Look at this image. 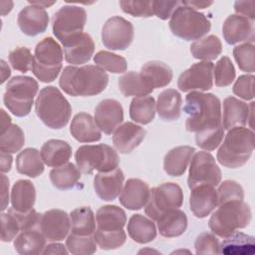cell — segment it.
<instances>
[{
    "mask_svg": "<svg viewBox=\"0 0 255 255\" xmlns=\"http://www.w3.org/2000/svg\"><path fill=\"white\" fill-rule=\"evenodd\" d=\"M234 59L240 70L253 74L255 71V47L252 43H243L233 49Z\"/></svg>",
    "mask_w": 255,
    "mask_h": 255,
    "instance_id": "f6af8a7d",
    "label": "cell"
},
{
    "mask_svg": "<svg viewBox=\"0 0 255 255\" xmlns=\"http://www.w3.org/2000/svg\"><path fill=\"white\" fill-rule=\"evenodd\" d=\"M94 237L99 247L103 250L117 249L123 246L127 240V234L124 230L113 233L96 231Z\"/></svg>",
    "mask_w": 255,
    "mask_h": 255,
    "instance_id": "681fc988",
    "label": "cell"
},
{
    "mask_svg": "<svg viewBox=\"0 0 255 255\" xmlns=\"http://www.w3.org/2000/svg\"><path fill=\"white\" fill-rule=\"evenodd\" d=\"M94 120L104 133L111 134L124 121L123 106L117 100L105 99L96 106Z\"/></svg>",
    "mask_w": 255,
    "mask_h": 255,
    "instance_id": "e0dca14e",
    "label": "cell"
},
{
    "mask_svg": "<svg viewBox=\"0 0 255 255\" xmlns=\"http://www.w3.org/2000/svg\"><path fill=\"white\" fill-rule=\"evenodd\" d=\"M143 84L150 90L166 87L172 80V70L163 62L149 61L139 72Z\"/></svg>",
    "mask_w": 255,
    "mask_h": 255,
    "instance_id": "d4e9b609",
    "label": "cell"
},
{
    "mask_svg": "<svg viewBox=\"0 0 255 255\" xmlns=\"http://www.w3.org/2000/svg\"><path fill=\"white\" fill-rule=\"evenodd\" d=\"M94 62L98 67L114 74L125 73L128 69V63L124 57L109 51H99L94 56Z\"/></svg>",
    "mask_w": 255,
    "mask_h": 255,
    "instance_id": "7bdbcfd3",
    "label": "cell"
},
{
    "mask_svg": "<svg viewBox=\"0 0 255 255\" xmlns=\"http://www.w3.org/2000/svg\"><path fill=\"white\" fill-rule=\"evenodd\" d=\"M125 175L121 168L108 172H99L94 177V189L97 195L105 201H113L122 191Z\"/></svg>",
    "mask_w": 255,
    "mask_h": 255,
    "instance_id": "44dd1931",
    "label": "cell"
},
{
    "mask_svg": "<svg viewBox=\"0 0 255 255\" xmlns=\"http://www.w3.org/2000/svg\"><path fill=\"white\" fill-rule=\"evenodd\" d=\"M221 177V170L211 153L198 151L192 155L187 177V185L190 189L202 184L217 186Z\"/></svg>",
    "mask_w": 255,
    "mask_h": 255,
    "instance_id": "7c38bea8",
    "label": "cell"
},
{
    "mask_svg": "<svg viewBox=\"0 0 255 255\" xmlns=\"http://www.w3.org/2000/svg\"><path fill=\"white\" fill-rule=\"evenodd\" d=\"M50 180L58 189L66 190L73 188L81 178V170L72 162L53 168L50 173Z\"/></svg>",
    "mask_w": 255,
    "mask_h": 255,
    "instance_id": "74e56055",
    "label": "cell"
},
{
    "mask_svg": "<svg viewBox=\"0 0 255 255\" xmlns=\"http://www.w3.org/2000/svg\"><path fill=\"white\" fill-rule=\"evenodd\" d=\"M1 69H2V79H1V84H3L11 75L10 68L6 64L4 60H1Z\"/></svg>",
    "mask_w": 255,
    "mask_h": 255,
    "instance_id": "e7e4bbea",
    "label": "cell"
},
{
    "mask_svg": "<svg viewBox=\"0 0 255 255\" xmlns=\"http://www.w3.org/2000/svg\"><path fill=\"white\" fill-rule=\"evenodd\" d=\"M195 148L189 145H179L171 148L164 155L163 169L170 176H181L194 154Z\"/></svg>",
    "mask_w": 255,
    "mask_h": 255,
    "instance_id": "83f0119b",
    "label": "cell"
},
{
    "mask_svg": "<svg viewBox=\"0 0 255 255\" xmlns=\"http://www.w3.org/2000/svg\"><path fill=\"white\" fill-rule=\"evenodd\" d=\"M181 4L189 6L193 9H204L207 8L208 6L212 5L213 2L211 1H196V0H192V1H181Z\"/></svg>",
    "mask_w": 255,
    "mask_h": 255,
    "instance_id": "6125c7cd",
    "label": "cell"
},
{
    "mask_svg": "<svg viewBox=\"0 0 255 255\" xmlns=\"http://www.w3.org/2000/svg\"><path fill=\"white\" fill-rule=\"evenodd\" d=\"M149 192V186L145 181L139 178H129L126 181L119 200L127 209L139 210L145 206Z\"/></svg>",
    "mask_w": 255,
    "mask_h": 255,
    "instance_id": "7402d4cb",
    "label": "cell"
},
{
    "mask_svg": "<svg viewBox=\"0 0 255 255\" xmlns=\"http://www.w3.org/2000/svg\"><path fill=\"white\" fill-rule=\"evenodd\" d=\"M224 136V128H220L204 133H195L196 145L200 148L211 151L219 146Z\"/></svg>",
    "mask_w": 255,
    "mask_h": 255,
    "instance_id": "816d5d0a",
    "label": "cell"
},
{
    "mask_svg": "<svg viewBox=\"0 0 255 255\" xmlns=\"http://www.w3.org/2000/svg\"><path fill=\"white\" fill-rule=\"evenodd\" d=\"M25 143V135L22 128L15 124L0 132V150L7 153L19 151Z\"/></svg>",
    "mask_w": 255,
    "mask_h": 255,
    "instance_id": "b9f144b4",
    "label": "cell"
},
{
    "mask_svg": "<svg viewBox=\"0 0 255 255\" xmlns=\"http://www.w3.org/2000/svg\"><path fill=\"white\" fill-rule=\"evenodd\" d=\"M21 232L20 224L17 218L10 212L1 214V240L10 242Z\"/></svg>",
    "mask_w": 255,
    "mask_h": 255,
    "instance_id": "db71d44e",
    "label": "cell"
},
{
    "mask_svg": "<svg viewBox=\"0 0 255 255\" xmlns=\"http://www.w3.org/2000/svg\"><path fill=\"white\" fill-rule=\"evenodd\" d=\"M179 4L180 1H152V11L159 19L166 20L172 15Z\"/></svg>",
    "mask_w": 255,
    "mask_h": 255,
    "instance_id": "9f6ffc18",
    "label": "cell"
},
{
    "mask_svg": "<svg viewBox=\"0 0 255 255\" xmlns=\"http://www.w3.org/2000/svg\"><path fill=\"white\" fill-rule=\"evenodd\" d=\"M119 89L125 97H141L152 93L142 82L139 73L130 71L119 78Z\"/></svg>",
    "mask_w": 255,
    "mask_h": 255,
    "instance_id": "60d3db41",
    "label": "cell"
},
{
    "mask_svg": "<svg viewBox=\"0 0 255 255\" xmlns=\"http://www.w3.org/2000/svg\"><path fill=\"white\" fill-rule=\"evenodd\" d=\"M189 206L193 215L197 218H204L209 215L217 206V192L214 186L198 185L191 189Z\"/></svg>",
    "mask_w": 255,
    "mask_h": 255,
    "instance_id": "603a6c76",
    "label": "cell"
},
{
    "mask_svg": "<svg viewBox=\"0 0 255 255\" xmlns=\"http://www.w3.org/2000/svg\"><path fill=\"white\" fill-rule=\"evenodd\" d=\"M183 111L188 115L185 122L187 131L204 133L223 128L220 100L211 93L191 91L185 97Z\"/></svg>",
    "mask_w": 255,
    "mask_h": 255,
    "instance_id": "6da1fadb",
    "label": "cell"
},
{
    "mask_svg": "<svg viewBox=\"0 0 255 255\" xmlns=\"http://www.w3.org/2000/svg\"><path fill=\"white\" fill-rule=\"evenodd\" d=\"M12 208L18 212H28L33 209L36 200V189L31 180L19 179L11 189Z\"/></svg>",
    "mask_w": 255,
    "mask_h": 255,
    "instance_id": "f546056e",
    "label": "cell"
},
{
    "mask_svg": "<svg viewBox=\"0 0 255 255\" xmlns=\"http://www.w3.org/2000/svg\"><path fill=\"white\" fill-rule=\"evenodd\" d=\"M64 53L52 37H46L35 47L32 72L43 83H51L62 70Z\"/></svg>",
    "mask_w": 255,
    "mask_h": 255,
    "instance_id": "52a82bcc",
    "label": "cell"
},
{
    "mask_svg": "<svg viewBox=\"0 0 255 255\" xmlns=\"http://www.w3.org/2000/svg\"><path fill=\"white\" fill-rule=\"evenodd\" d=\"M168 25L173 35L185 41L199 40L211 28L210 21L203 13L181 4V1L170 16Z\"/></svg>",
    "mask_w": 255,
    "mask_h": 255,
    "instance_id": "8992f818",
    "label": "cell"
},
{
    "mask_svg": "<svg viewBox=\"0 0 255 255\" xmlns=\"http://www.w3.org/2000/svg\"><path fill=\"white\" fill-rule=\"evenodd\" d=\"M159 234L163 237L172 238L183 234L187 228V216L180 209H172L161 215L157 220Z\"/></svg>",
    "mask_w": 255,
    "mask_h": 255,
    "instance_id": "d6a6232c",
    "label": "cell"
},
{
    "mask_svg": "<svg viewBox=\"0 0 255 255\" xmlns=\"http://www.w3.org/2000/svg\"><path fill=\"white\" fill-rule=\"evenodd\" d=\"M69 253L68 249L64 244L57 243V241L53 243H49L45 246L42 254H61V255H67Z\"/></svg>",
    "mask_w": 255,
    "mask_h": 255,
    "instance_id": "680465c9",
    "label": "cell"
},
{
    "mask_svg": "<svg viewBox=\"0 0 255 255\" xmlns=\"http://www.w3.org/2000/svg\"><path fill=\"white\" fill-rule=\"evenodd\" d=\"M46 238L38 227L21 231L14 239V248L21 255L42 254Z\"/></svg>",
    "mask_w": 255,
    "mask_h": 255,
    "instance_id": "4dcf8cb0",
    "label": "cell"
},
{
    "mask_svg": "<svg viewBox=\"0 0 255 255\" xmlns=\"http://www.w3.org/2000/svg\"><path fill=\"white\" fill-rule=\"evenodd\" d=\"M39 229L48 241H62L71 229L70 216L62 209L47 210L41 216Z\"/></svg>",
    "mask_w": 255,
    "mask_h": 255,
    "instance_id": "9a60e30c",
    "label": "cell"
},
{
    "mask_svg": "<svg viewBox=\"0 0 255 255\" xmlns=\"http://www.w3.org/2000/svg\"><path fill=\"white\" fill-rule=\"evenodd\" d=\"M62 45L65 60L74 66L88 63L95 52V43L92 37L84 32L68 39Z\"/></svg>",
    "mask_w": 255,
    "mask_h": 255,
    "instance_id": "ac0fdd59",
    "label": "cell"
},
{
    "mask_svg": "<svg viewBox=\"0 0 255 255\" xmlns=\"http://www.w3.org/2000/svg\"><path fill=\"white\" fill-rule=\"evenodd\" d=\"M122 10L133 17L148 18L153 15L152 1H135V0H121L119 2Z\"/></svg>",
    "mask_w": 255,
    "mask_h": 255,
    "instance_id": "f907efd6",
    "label": "cell"
},
{
    "mask_svg": "<svg viewBox=\"0 0 255 255\" xmlns=\"http://www.w3.org/2000/svg\"><path fill=\"white\" fill-rule=\"evenodd\" d=\"M44 163L50 167H58L67 162L72 156L71 145L62 139H49L41 147Z\"/></svg>",
    "mask_w": 255,
    "mask_h": 255,
    "instance_id": "f1b7e54d",
    "label": "cell"
},
{
    "mask_svg": "<svg viewBox=\"0 0 255 255\" xmlns=\"http://www.w3.org/2000/svg\"><path fill=\"white\" fill-rule=\"evenodd\" d=\"M222 52V44L215 35H208L196 40L190 45V53L194 59L210 62L215 60Z\"/></svg>",
    "mask_w": 255,
    "mask_h": 255,
    "instance_id": "8d00e7d4",
    "label": "cell"
},
{
    "mask_svg": "<svg viewBox=\"0 0 255 255\" xmlns=\"http://www.w3.org/2000/svg\"><path fill=\"white\" fill-rule=\"evenodd\" d=\"M17 24L25 35L33 37L46 31L49 24V15L42 7L28 5L19 12Z\"/></svg>",
    "mask_w": 255,
    "mask_h": 255,
    "instance_id": "ffe728a7",
    "label": "cell"
},
{
    "mask_svg": "<svg viewBox=\"0 0 255 255\" xmlns=\"http://www.w3.org/2000/svg\"><path fill=\"white\" fill-rule=\"evenodd\" d=\"M97 230L100 232H120L127 223L125 210L117 205H104L96 213Z\"/></svg>",
    "mask_w": 255,
    "mask_h": 255,
    "instance_id": "484cf974",
    "label": "cell"
},
{
    "mask_svg": "<svg viewBox=\"0 0 255 255\" xmlns=\"http://www.w3.org/2000/svg\"><path fill=\"white\" fill-rule=\"evenodd\" d=\"M75 159L77 166L85 174H92L94 170L112 171L118 168L120 163L118 152L105 143L81 145L75 153Z\"/></svg>",
    "mask_w": 255,
    "mask_h": 255,
    "instance_id": "9c48e42d",
    "label": "cell"
},
{
    "mask_svg": "<svg viewBox=\"0 0 255 255\" xmlns=\"http://www.w3.org/2000/svg\"><path fill=\"white\" fill-rule=\"evenodd\" d=\"M55 3H56V1H52V2H48V1H29L30 5H35V6H38V7H42L44 9L52 6Z\"/></svg>",
    "mask_w": 255,
    "mask_h": 255,
    "instance_id": "03108f58",
    "label": "cell"
},
{
    "mask_svg": "<svg viewBox=\"0 0 255 255\" xmlns=\"http://www.w3.org/2000/svg\"><path fill=\"white\" fill-rule=\"evenodd\" d=\"M35 112L45 126L60 129L68 125L72 107L58 88L48 86L43 88L37 96Z\"/></svg>",
    "mask_w": 255,
    "mask_h": 255,
    "instance_id": "277c9868",
    "label": "cell"
},
{
    "mask_svg": "<svg viewBox=\"0 0 255 255\" xmlns=\"http://www.w3.org/2000/svg\"><path fill=\"white\" fill-rule=\"evenodd\" d=\"M182 99L174 89H167L162 91L155 103V109L159 118L165 122L176 121L181 115Z\"/></svg>",
    "mask_w": 255,
    "mask_h": 255,
    "instance_id": "1f68e13d",
    "label": "cell"
},
{
    "mask_svg": "<svg viewBox=\"0 0 255 255\" xmlns=\"http://www.w3.org/2000/svg\"><path fill=\"white\" fill-rule=\"evenodd\" d=\"M222 35L225 42L229 45L240 42L253 44L254 21L238 14H231L223 23Z\"/></svg>",
    "mask_w": 255,
    "mask_h": 255,
    "instance_id": "2e32d148",
    "label": "cell"
},
{
    "mask_svg": "<svg viewBox=\"0 0 255 255\" xmlns=\"http://www.w3.org/2000/svg\"><path fill=\"white\" fill-rule=\"evenodd\" d=\"M213 63L204 61L191 65L179 75L178 89L181 92L210 90L213 87Z\"/></svg>",
    "mask_w": 255,
    "mask_h": 255,
    "instance_id": "5bb4252c",
    "label": "cell"
},
{
    "mask_svg": "<svg viewBox=\"0 0 255 255\" xmlns=\"http://www.w3.org/2000/svg\"><path fill=\"white\" fill-rule=\"evenodd\" d=\"M87 12L81 6L65 5L53 16L52 29L56 38L63 44L68 39L83 33Z\"/></svg>",
    "mask_w": 255,
    "mask_h": 255,
    "instance_id": "8fae6325",
    "label": "cell"
},
{
    "mask_svg": "<svg viewBox=\"0 0 255 255\" xmlns=\"http://www.w3.org/2000/svg\"><path fill=\"white\" fill-rule=\"evenodd\" d=\"M128 233L133 241L145 244L151 242L156 237V227L149 217L133 214L128 222Z\"/></svg>",
    "mask_w": 255,
    "mask_h": 255,
    "instance_id": "836d02e7",
    "label": "cell"
},
{
    "mask_svg": "<svg viewBox=\"0 0 255 255\" xmlns=\"http://www.w3.org/2000/svg\"><path fill=\"white\" fill-rule=\"evenodd\" d=\"M249 106L235 97H227L223 101V114L221 115V124L224 129L229 130L235 127H244L247 124Z\"/></svg>",
    "mask_w": 255,
    "mask_h": 255,
    "instance_id": "cb8c5ba5",
    "label": "cell"
},
{
    "mask_svg": "<svg viewBox=\"0 0 255 255\" xmlns=\"http://www.w3.org/2000/svg\"><path fill=\"white\" fill-rule=\"evenodd\" d=\"M145 252H151V253L153 252V253H158L157 251H154V250H150V249H144V250L142 249V250H140L138 253L140 254V253H145Z\"/></svg>",
    "mask_w": 255,
    "mask_h": 255,
    "instance_id": "003e7915",
    "label": "cell"
},
{
    "mask_svg": "<svg viewBox=\"0 0 255 255\" xmlns=\"http://www.w3.org/2000/svg\"><path fill=\"white\" fill-rule=\"evenodd\" d=\"M132 24L121 16L109 18L102 29V42L110 50H126L133 40Z\"/></svg>",
    "mask_w": 255,
    "mask_h": 255,
    "instance_id": "4fadbf2b",
    "label": "cell"
},
{
    "mask_svg": "<svg viewBox=\"0 0 255 255\" xmlns=\"http://www.w3.org/2000/svg\"><path fill=\"white\" fill-rule=\"evenodd\" d=\"M109 76L97 65L67 66L64 68L59 85L72 97H91L101 94L108 86Z\"/></svg>",
    "mask_w": 255,
    "mask_h": 255,
    "instance_id": "7a4b0ae2",
    "label": "cell"
},
{
    "mask_svg": "<svg viewBox=\"0 0 255 255\" xmlns=\"http://www.w3.org/2000/svg\"><path fill=\"white\" fill-rule=\"evenodd\" d=\"M0 156H1L0 162H1V171H2V173L10 171L11 165H12V159H13L12 155L10 153L1 151Z\"/></svg>",
    "mask_w": 255,
    "mask_h": 255,
    "instance_id": "94428289",
    "label": "cell"
},
{
    "mask_svg": "<svg viewBox=\"0 0 255 255\" xmlns=\"http://www.w3.org/2000/svg\"><path fill=\"white\" fill-rule=\"evenodd\" d=\"M1 180H2V205H1V210L4 211L7 208L8 202H9V179L8 177L2 173L1 174Z\"/></svg>",
    "mask_w": 255,
    "mask_h": 255,
    "instance_id": "91938a15",
    "label": "cell"
},
{
    "mask_svg": "<svg viewBox=\"0 0 255 255\" xmlns=\"http://www.w3.org/2000/svg\"><path fill=\"white\" fill-rule=\"evenodd\" d=\"M34 55L27 47H18L9 53V62L12 68L21 73H27L32 70Z\"/></svg>",
    "mask_w": 255,
    "mask_h": 255,
    "instance_id": "7dc6e473",
    "label": "cell"
},
{
    "mask_svg": "<svg viewBox=\"0 0 255 255\" xmlns=\"http://www.w3.org/2000/svg\"><path fill=\"white\" fill-rule=\"evenodd\" d=\"M155 116V101L151 96L134 97L129 105V117L135 123L147 125Z\"/></svg>",
    "mask_w": 255,
    "mask_h": 255,
    "instance_id": "f35d334b",
    "label": "cell"
},
{
    "mask_svg": "<svg viewBox=\"0 0 255 255\" xmlns=\"http://www.w3.org/2000/svg\"><path fill=\"white\" fill-rule=\"evenodd\" d=\"M38 88V82L32 77H13L8 81L3 96L5 107L16 117H25L29 115Z\"/></svg>",
    "mask_w": 255,
    "mask_h": 255,
    "instance_id": "ba28073f",
    "label": "cell"
},
{
    "mask_svg": "<svg viewBox=\"0 0 255 255\" xmlns=\"http://www.w3.org/2000/svg\"><path fill=\"white\" fill-rule=\"evenodd\" d=\"M254 132L245 127H235L228 130L217 151L218 162L228 168L244 165L252 155L255 146Z\"/></svg>",
    "mask_w": 255,
    "mask_h": 255,
    "instance_id": "3957f363",
    "label": "cell"
},
{
    "mask_svg": "<svg viewBox=\"0 0 255 255\" xmlns=\"http://www.w3.org/2000/svg\"><path fill=\"white\" fill-rule=\"evenodd\" d=\"M70 132L80 142H94L102 138V132L90 114L79 113L71 123Z\"/></svg>",
    "mask_w": 255,
    "mask_h": 255,
    "instance_id": "4316f807",
    "label": "cell"
},
{
    "mask_svg": "<svg viewBox=\"0 0 255 255\" xmlns=\"http://www.w3.org/2000/svg\"><path fill=\"white\" fill-rule=\"evenodd\" d=\"M69 253L79 255H92L97 251V242L94 236H81L71 233L66 239Z\"/></svg>",
    "mask_w": 255,
    "mask_h": 255,
    "instance_id": "ee69618b",
    "label": "cell"
},
{
    "mask_svg": "<svg viewBox=\"0 0 255 255\" xmlns=\"http://www.w3.org/2000/svg\"><path fill=\"white\" fill-rule=\"evenodd\" d=\"M251 219L252 212L246 202L230 200L218 205L208 221V226L213 234L226 238L237 229L248 226Z\"/></svg>",
    "mask_w": 255,
    "mask_h": 255,
    "instance_id": "5b68a950",
    "label": "cell"
},
{
    "mask_svg": "<svg viewBox=\"0 0 255 255\" xmlns=\"http://www.w3.org/2000/svg\"><path fill=\"white\" fill-rule=\"evenodd\" d=\"M71 231L73 234L81 236H94L96 228V218L93 210L88 206L74 209L70 213Z\"/></svg>",
    "mask_w": 255,
    "mask_h": 255,
    "instance_id": "d590c367",
    "label": "cell"
},
{
    "mask_svg": "<svg viewBox=\"0 0 255 255\" xmlns=\"http://www.w3.org/2000/svg\"><path fill=\"white\" fill-rule=\"evenodd\" d=\"M195 253L201 254H218L219 253V240L211 233L203 232L199 234L194 243Z\"/></svg>",
    "mask_w": 255,
    "mask_h": 255,
    "instance_id": "f5cc1de1",
    "label": "cell"
},
{
    "mask_svg": "<svg viewBox=\"0 0 255 255\" xmlns=\"http://www.w3.org/2000/svg\"><path fill=\"white\" fill-rule=\"evenodd\" d=\"M11 126V118L5 113L4 110H1V132L7 129Z\"/></svg>",
    "mask_w": 255,
    "mask_h": 255,
    "instance_id": "be15d7a7",
    "label": "cell"
},
{
    "mask_svg": "<svg viewBox=\"0 0 255 255\" xmlns=\"http://www.w3.org/2000/svg\"><path fill=\"white\" fill-rule=\"evenodd\" d=\"M254 75L247 74L240 76L234 83L232 91L233 94L238 96L239 98L249 101L253 100L254 92H253V84H254Z\"/></svg>",
    "mask_w": 255,
    "mask_h": 255,
    "instance_id": "11a10c76",
    "label": "cell"
},
{
    "mask_svg": "<svg viewBox=\"0 0 255 255\" xmlns=\"http://www.w3.org/2000/svg\"><path fill=\"white\" fill-rule=\"evenodd\" d=\"M217 192V206L230 200H243L244 190L235 180H224L220 183Z\"/></svg>",
    "mask_w": 255,
    "mask_h": 255,
    "instance_id": "c3c4849f",
    "label": "cell"
},
{
    "mask_svg": "<svg viewBox=\"0 0 255 255\" xmlns=\"http://www.w3.org/2000/svg\"><path fill=\"white\" fill-rule=\"evenodd\" d=\"M183 203V191L174 182H164L150 189L144 212L156 221L161 215L172 209L179 208Z\"/></svg>",
    "mask_w": 255,
    "mask_h": 255,
    "instance_id": "30bf717a",
    "label": "cell"
},
{
    "mask_svg": "<svg viewBox=\"0 0 255 255\" xmlns=\"http://www.w3.org/2000/svg\"><path fill=\"white\" fill-rule=\"evenodd\" d=\"M220 254H253L254 238L241 232L235 231L230 236L224 238L219 244Z\"/></svg>",
    "mask_w": 255,
    "mask_h": 255,
    "instance_id": "ab89813d",
    "label": "cell"
},
{
    "mask_svg": "<svg viewBox=\"0 0 255 255\" xmlns=\"http://www.w3.org/2000/svg\"><path fill=\"white\" fill-rule=\"evenodd\" d=\"M145 129L131 122L120 125L114 131L113 143L118 151L127 154L137 147L145 137Z\"/></svg>",
    "mask_w": 255,
    "mask_h": 255,
    "instance_id": "d6986e66",
    "label": "cell"
},
{
    "mask_svg": "<svg viewBox=\"0 0 255 255\" xmlns=\"http://www.w3.org/2000/svg\"><path fill=\"white\" fill-rule=\"evenodd\" d=\"M213 76L217 87H227L235 80V68L227 56H222L217 61L213 68Z\"/></svg>",
    "mask_w": 255,
    "mask_h": 255,
    "instance_id": "bcb514c9",
    "label": "cell"
},
{
    "mask_svg": "<svg viewBox=\"0 0 255 255\" xmlns=\"http://www.w3.org/2000/svg\"><path fill=\"white\" fill-rule=\"evenodd\" d=\"M234 10L238 15L244 16L252 21L255 19V1H237L234 4Z\"/></svg>",
    "mask_w": 255,
    "mask_h": 255,
    "instance_id": "6f0895ef",
    "label": "cell"
},
{
    "mask_svg": "<svg viewBox=\"0 0 255 255\" xmlns=\"http://www.w3.org/2000/svg\"><path fill=\"white\" fill-rule=\"evenodd\" d=\"M16 169L19 173L35 178L44 172L45 166L41 152L34 147H27L16 157Z\"/></svg>",
    "mask_w": 255,
    "mask_h": 255,
    "instance_id": "e575fe53",
    "label": "cell"
}]
</instances>
